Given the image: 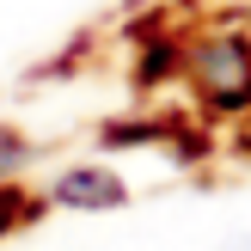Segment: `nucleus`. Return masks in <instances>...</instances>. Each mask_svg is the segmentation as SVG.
Wrapping results in <instances>:
<instances>
[{
  "mask_svg": "<svg viewBox=\"0 0 251 251\" xmlns=\"http://www.w3.org/2000/svg\"><path fill=\"white\" fill-rule=\"evenodd\" d=\"M202 80H208V92L239 98V92H245V55H239L233 43H208V49H202Z\"/></svg>",
  "mask_w": 251,
  "mask_h": 251,
  "instance_id": "f257e3e1",
  "label": "nucleus"
},
{
  "mask_svg": "<svg viewBox=\"0 0 251 251\" xmlns=\"http://www.w3.org/2000/svg\"><path fill=\"white\" fill-rule=\"evenodd\" d=\"M61 196H68V202H117V178L74 172V178H61Z\"/></svg>",
  "mask_w": 251,
  "mask_h": 251,
  "instance_id": "f03ea898",
  "label": "nucleus"
},
{
  "mask_svg": "<svg viewBox=\"0 0 251 251\" xmlns=\"http://www.w3.org/2000/svg\"><path fill=\"white\" fill-rule=\"evenodd\" d=\"M12 153H19V147H12V135H0V166H12Z\"/></svg>",
  "mask_w": 251,
  "mask_h": 251,
  "instance_id": "7ed1b4c3",
  "label": "nucleus"
},
{
  "mask_svg": "<svg viewBox=\"0 0 251 251\" xmlns=\"http://www.w3.org/2000/svg\"><path fill=\"white\" fill-rule=\"evenodd\" d=\"M6 215H12V202H6V196H0V227H6Z\"/></svg>",
  "mask_w": 251,
  "mask_h": 251,
  "instance_id": "20e7f679",
  "label": "nucleus"
}]
</instances>
